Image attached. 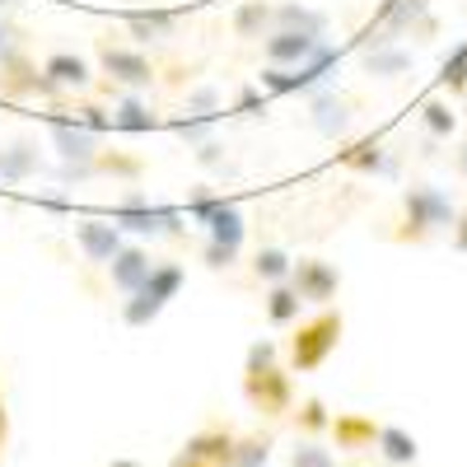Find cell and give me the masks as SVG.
Masks as SVG:
<instances>
[{"label": "cell", "instance_id": "obj_1", "mask_svg": "<svg viewBox=\"0 0 467 467\" xmlns=\"http://www.w3.org/2000/svg\"><path fill=\"white\" fill-rule=\"evenodd\" d=\"M458 220V206L444 197L440 187L431 182H407L402 187V224L398 234H388L393 244H425V239H435V234H449Z\"/></svg>", "mask_w": 467, "mask_h": 467}, {"label": "cell", "instance_id": "obj_2", "mask_svg": "<svg viewBox=\"0 0 467 467\" xmlns=\"http://www.w3.org/2000/svg\"><path fill=\"white\" fill-rule=\"evenodd\" d=\"M182 281H187L182 262H173V257L154 262V266H150V276L140 281V290L127 295V304H122V323H127V327H150V323L169 308V299H178Z\"/></svg>", "mask_w": 467, "mask_h": 467}, {"label": "cell", "instance_id": "obj_3", "mask_svg": "<svg viewBox=\"0 0 467 467\" xmlns=\"http://www.w3.org/2000/svg\"><path fill=\"white\" fill-rule=\"evenodd\" d=\"M341 332H346V318H341V308H318L308 323H299L295 341H290V369L295 374H314L327 365V356L341 346Z\"/></svg>", "mask_w": 467, "mask_h": 467}, {"label": "cell", "instance_id": "obj_4", "mask_svg": "<svg viewBox=\"0 0 467 467\" xmlns=\"http://www.w3.org/2000/svg\"><path fill=\"white\" fill-rule=\"evenodd\" d=\"M435 33H440V19L431 15V0H383V10H379L374 28L360 37V47L398 43V37H420V43H431Z\"/></svg>", "mask_w": 467, "mask_h": 467}, {"label": "cell", "instance_id": "obj_5", "mask_svg": "<svg viewBox=\"0 0 467 467\" xmlns=\"http://www.w3.org/2000/svg\"><path fill=\"white\" fill-rule=\"evenodd\" d=\"M112 224H122V234H140V239H160V234H182V211L173 206H154L145 192H127L122 202L112 206Z\"/></svg>", "mask_w": 467, "mask_h": 467}, {"label": "cell", "instance_id": "obj_6", "mask_svg": "<svg viewBox=\"0 0 467 467\" xmlns=\"http://www.w3.org/2000/svg\"><path fill=\"white\" fill-rule=\"evenodd\" d=\"M337 47H323L318 57H308V61H299V66H266L262 75H257V85H262V94H299V89H318L327 75L337 70Z\"/></svg>", "mask_w": 467, "mask_h": 467}, {"label": "cell", "instance_id": "obj_7", "mask_svg": "<svg viewBox=\"0 0 467 467\" xmlns=\"http://www.w3.org/2000/svg\"><path fill=\"white\" fill-rule=\"evenodd\" d=\"M244 398L262 416H285V411H295V383H290V374L281 365L244 369Z\"/></svg>", "mask_w": 467, "mask_h": 467}, {"label": "cell", "instance_id": "obj_8", "mask_svg": "<svg viewBox=\"0 0 467 467\" xmlns=\"http://www.w3.org/2000/svg\"><path fill=\"white\" fill-rule=\"evenodd\" d=\"M99 66L112 85H127V89H150L154 80H160V70H154V61L136 47H122V43H99Z\"/></svg>", "mask_w": 467, "mask_h": 467}, {"label": "cell", "instance_id": "obj_9", "mask_svg": "<svg viewBox=\"0 0 467 467\" xmlns=\"http://www.w3.org/2000/svg\"><path fill=\"white\" fill-rule=\"evenodd\" d=\"M0 94L5 99H52V94H61V85L43 66H33L24 52H15L10 61H0Z\"/></svg>", "mask_w": 467, "mask_h": 467}, {"label": "cell", "instance_id": "obj_10", "mask_svg": "<svg viewBox=\"0 0 467 467\" xmlns=\"http://www.w3.org/2000/svg\"><path fill=\"white\" fill-rule=\"evenodd\" d=\"M290 285L299 290L304 304L327 308V304L337 299V290H341V271H337L332 262H323V257H299L295 271H290Z\"/></svg>", "mask_w": 467, "mask_h": 467}, {"label": "cell", "instance_id": "obj_11", "mask_svg": "<svg viewBox=\"0 0 467 467\" xmlns=\"http://www.w3.org/2000/svg\"><path fill=\"white\" fill-rule=\"evenodd\" d=\"M308 122L327 140H346L356 127V112H350V99H341L337 89H314L308 94Z\"/></svg>", "mask_w": 467, "mask_h": 467}, {"label": "cell", "instance_id": "obj_12", "mask_svg": "<svg viewBox=\"0 0 467 467\" xmlns=\"http://www.w3.org/2000/svg\"><path fill=\"white\" fill-rule=\"evenodd\" d=\"M323 47H327V37H318V33H295V28H271V33L262 37L266 66H299V61H308V57H318Z\"/></svg>", "mask_w": 467, "mask_h": 467}, {"label": "cell", "instance_id": "obj_13", "mask_svg": "<svg viewBox=\"0 0 467 467\" xmlns=\"http://www.w3.org/2000/svg\"><path fill=\"white\" fill-rule=\"evenodd\" d=\"M47 136H52V150L61 154V164H89L94 154L103 150L99 140V131H89L80 117H75V122H66V117H52V127H47Z\"/></svg>", "mask_w": 467, "mask_h": 467}, {"label": "cell", "instance_id": "obj_14", "mask_svg": "<svg viewBox=\"0 0 467 467\" xmlns=\"http://www.w3.org/2000/svg\"><path fill=\"white\" fill-rule=\"evenodd\" d=\"M122 244H127L122 239V224H112V220H75V248L85 253V262L108 266Z\"/></svg>", "mask_w": 467, "mask_h": 467}, {"label": "cell", "instance_id": "obj_15", "mask_svg": "<svg viewBox=\"0 0 467 467\" xmlns=\"http://www.w3.org/2000/svg\"><path fill=\"white\" fill-rule=\"evenodd\" d=\"M150 266H154L150 248H140V244H122V248H117V257L108 262V281H112V290L131 295V290H140V281L150 276Z\"/></svg>", "mask_w": 467, "mask_h": 467}, {"label": "cell", "instance_id": "obj_16", "mask_svg": "<svg viewBox=\"0 0 467 467\" xmlns=\"http://www.w3.org/2000/svg\"><path fill=\"white\" fill-rule=\"evenodd\" d=\"M341 164H346V169H356V173H374V178H393V173H398L393 150H388L379 136H369V140H360V145L341 150Z\"/></svg>", "mask_w": 467, "mask_h": 467}, {"label": "cell", "instance_id": "obj_17", "mask_svg": "<svg viewBox=\"0 0 467 467\" xmlns=\"http://www.w3.org/2000/svg\"><path fill=\"white\" fill-rule=\"evenodd\" d=\"M37 169V140L33 136H19L10 145H0V182H28Z\"/></svg>", "mask_w": 467, "mask_h": 467}, {"label": "cell", "instance_id": "obj_18", "mask_svg": "<svg viewBox=\"0 0 467 467\" xmlns=\"http://www.w3.org/2000/svg\"><path fill=\"white\" fill-rule=\"evenodd\" d=\"M411 66H416V57L402 43H374V47H365V75H374V80H398V75H407Z\"/></svg>", "mask_w": 467, "mask_h": 467}, {"label": "cell", "instance_id": "obj_19", "mask_svg": "<svg viewBox=\"0 0 467 467\" xmlns=\"http://www.w3.org/2000/svg\"><path fill=\"white\" fill-rule=\"evenodd\" d=\"M332 440H337V449H374V440H379V425L369 420V416H360V411H337L332 416Z\"/></svg>", "mask_w": 467, "mask_h": 467}, {"label": "cell", "instance_id": "obj_20", "mask_svg": "<svg viewBox=\"0 0 467 467\" xmlns=\"http://www.w3.org/2000/svg\"><path fill=\"white\" fill-rule=\"evenodd\" d=\"M43 70L52 75L61 89H75V94H85V89L94 85V70H89V61H85L80 52H52V57L43 61Z\"/></svg>", "mask_w": 467, "mask_h": 467}, {"label": "cell", "instance_id": "obj_21", "mask_svg": "<svg viewBox=\"0 0 467 467\" xmlns=\"http://www.w3.org/2000/svg\"><path fill=\"white\" fill-rule=\"evenodd\" d=\"M271 28H276V5H266V0H244V5L234 10V37H244V43L266 37Z\"/></svg>", "mask_w": 467, "mask_h": 467}, {"label": "cell", "instance_id": "obj_22", "mask_svg": "<svg viewBox=\"0 0 467 467\" xmlns=\"http://www.w3.org/2000/svg\"><path fill=\"white\" fill-rule=\"evenodd\" d=\"M374 449L383 453V462H393V467H411V462L420 458L416 435H407L402 425H379V440H374Z\"/></svg>", "mask_w": 467, "mask_h": 467}, {"label": "cell", "instance_id": "obj_23", "mask_svg": "<svg viewBox=\"0 0 467 467\" xmlns=\"http://www.w3.org/2000/svg\"><path fill=\"white\" fill-rule=\"evenodd\" d=\"M206 234L215 244H229V248H244V239H248V220H244V211L234 206V202H220V211L206 220Z\"/></svg>", "mask_w": 467, "mask_h": 467}, {"label": "cell", "instance_id": "obj_24", "mask_svg": "<svg viewBox=\"0 0 467 467\" xmlns=\"http://www.w3.org/2000/svg\"><path fill=\"white\" fill-rule=\"evenodd\" d=\"M234 440H239V435H229V431H197V435L182 444V453L202 458V462H215V467H229Z\"/></svg>", "mask_w": 467, "mask_h": 467}, {"label": "cell", "instance_id": "obj_25", "mask_svg": "<svg viewBox=\"0 0 467 467\" xmlns=\"http://www.w3.org/2000/svg\"><path fill=\"white\" fill-rule=\"evenodd\" d=\"M112 127L117 131H154V127H160V117L150 112V103L140 94H122L112 103Z\"/></svg>", "mask_w": 467, "mask_h": 467}, {"label": "cell", "instance_id": "obj_26", "mask_svg": "<svg viewBox=\"0 0 467 467\" xmlns=\"http://www.w3.org/2000/svg\"><path fill=\"white\" fill-rule=\"evenodd\" d=\"M266 318L276 323V327H285V323H299V308H304V299H299V290L290 285V281H276V285H266Z\"/></svg>", "mask_w": 467, "mask_h": 467}, {"label": "cell", "instance_id": "obj_27", "mask_svg": "<svg viewBox=\"0 0 467 467\" xmlns=\"http://www.w3.org/2000/svg\"><path fill=\"white\" fill-rule=\"evenodd\" d=\"M290 271H295V257H290L285 248H276V244H266V248H257V253H253V276H257L262 285L290 281Z\"/></svg>", "mask_w": 467, "mask_h": 467}, {"label": "cell", "instance_id": "obj_28", "mask_svg": "<svg viewBox=\"0 0 467 467\" xmlns=\"http://www.w3.org/2000/svg\"><path fill=\"white\" fill-rule=\"evenodd\" d=\"M94 173H99V178L140 182V178H145V160H136V154H122V150H99V154H94Z\"/></svg>", "mask_w": 467, "mask_h": 467}, {"label": "cell", "instance_id": "obj_29", "mask_svg": "<svg viewBox=\"0 0 467 467\" xmlns=\"http://www.w3.org/2000/svg\"><path fill=\"white\" fill-rule=\"evenodd\" d=\"M127 33L136 37V43H169V37L178 33V19L164 15V10H154V15H131V19H127Z\"/></svg>", "mask_w": 467, "mask_h": 467}, {"label": "cell", "instance_id": "obj_30", "mask_svg": "<svg viewBox=\"0 0 467 467\" xmlns=\"http://www.w3.org/2000/svg\"><path fill=\"white\" fill-rule=\"evenodd\" d=\"M276 28H295V33H318V37H327V15L285 0V5H276Z\"/></svg>", "mask_w": 467, "mask_h": 467}, {"label": "cell", "instance_id": "obj_31", "mask_svg": "<svg viewBox=\"0 0 467 467\" xmlns=\"http://www.w3.org/2000/svg\"><path fill=\"white\" fill-rule=\"evenodd\" d=\"M420 122H425V131H431V140H449V136H458V112L444 103V99H431L420 108Z\"/></svg>", "mask_w": 467, "mask_h": 467}, {"label": "cell", "instance_id": "obj_32", "mask_svg": "<svg viewBox=\"0 0 467 467\" xmlns=\"http://www.w3.org/2000/svg\"><path fill=\"white\" fill-rule=\"evenodd\" d=\"M271 435H248V440H234V453H229V467H266L271 462Z\"/></svg>", "mask_w": 467, "mask_h": 467}, {"label": "cell", "instance_id": "obj_33", "mask_svg": "<svg viewBox=\"0 0 467 467\" xmlns=\"http://www.w3.org/2000/svg\"><path fill=\"white\" fill-rule=\"evenodd\" d=\"M295 425H299L304 435H323V431H332V411H327V402H323V398H304L299 411H295Z\"/></svg>", "mask_w": 467, "mask_h": 467}, {"label": "cell", "instance_id": "obj_34", "mask_svg": "<svg viewBox=\"0 0 467 467\" xmlns=\"http://www.w3.org/2000/svg\"><path fill=\"white\" fill-rule=\"evenodd\" d=\"M290 467H337V453L327 444H318L314 435H304L295 449H290Z\"/></svg>", "mask_w": 467, "mask_h": 467}, {"label": "cell", "instance_id": "obj_35", "mask_svg": "<svg viewBox=\"0 0 467 467\" xmlns=\"http://www.w3.org/2000/svg\"><path fill=\"white\" fill-rule=\"evenodd\" d=\"M440 85H444L449 94H467V43L449 52V61H444V70H440Z\"/></svg>", "mask_w": 467, "mask_h": 467}, {"label": "cell", "instance_id": "obj_36", "mask_svg": "<svg viewBox=\"0 0 467 467\" xmlns=\"http://www.w3.org/2000/svg\"><path fill=\"white\" fill-rule=\"evenodd\" d=\"M239 253H244V248H229V244H215V239H206V248H202V262H206L211 271H229V266H239Z\"/></svg>", "mask_w": 467, "mask_h": 467}, {"label": "cell", "instance_id": "obj_37", "mask_svg": "<svg viewBox=\"0 0 467 467\" xmlns=\"http://www.w3.org/2000/svg\"><path fill=\"white\" fill-rule=\"evenodd\" d=\"M220 202H224V197H211V192H192L187 206H182V215H187V220H197V224H206V220L220 211Z\"/></svg>", "mask_w": 467, "mask_h": 467}, {"label": "cell", "instance_id": "obj_38", "mask_svg": "<svg viewBox=\"0 0 467 467\" xmlns=\"http://www.w3.org/2000/svg\"><path fill=\"white\" fill-rule=\"evenodd\" d=\"M211 122H215V117L192 112V117H182V122H178V136H182L187 145H202V140H211Z\"/></svg>", "mask_w": 467, "mask_h": 467}, {"label": "cell", "instance_id": "obj_39", "mask_svg": "<svg viewBox=\"0 0 467 467\" xmlns=\"http://www.w3.org/2000/svg\"><path fill=\"white\" fill-rule=\"evenodd\" d=\"M75 112H80V122L89 127V131H117L112 127V108H103V103H80V108H75Z\"/></svg>", "mask_w": 467, "mask_h": 467}, {"label": "cell", "instance_id": "obj_40", "mask_svg": "<svg viewBox=\"0 0 467 467\" xmlns=\"http://www.w3.org/2000/svg\"><path fill=\"white\" fill-rule=\"evenodd\" d=\"M215 108H220V89H211V85H202V89H192V94H187V112L215 117Z\"/></svg>", "mask_w": 467, "mask_h": 467}, {"label": "cell", "instance_id": "obj_41", "mask_svg": "<svg viewBox=\"0 0 467 467\" xmlns=\"http://www.w3.org/2000/svg\"><path fill=\"white\" fill-rule=\"evenodd\" d=\"M266 365H276V346H271V341H253L244 369H266Z\"/></svg>", "mask_w": 467, "mask_h": 467}, {"label": "cell", "instance_id": "obj_42", "mask_svg": "<svg viewBox=\"0 0 467 467\" xmlns=\"http://www.w3.org/2000/svg\"><path fill=\"white\" fill-rule=\"evenodd\" d=\"M197 164H202V169H224V145H220L215 136L197 145Z\"/></svg>", "mask_w": 467, "mask_h": 467}, {"label": "cell", "instance_id": "obj_43", "mask_svg": "<svg viewBox=\"0 0 467 467\" xmlns=\"http://www.w3.org/2000/svg\"><path fill=\"white\" fill-rule=\"evenodd\" d=\"M57 178H61V187H75V182H89V178H99V173H94V160H89V164H61Z\"/></svg>", "mask_w": 467, "mask_h": 467}, {"label": "cell", "instance_id": "obj_44", "mask_svg": "<svg viewBox=\"0 0 467 467\" xmlns=\"http://www.w3.org/2000/svg\"><path fill=\"white\" fill-rule=\"evenodd\" d=\"M449 244H453V253H467V211H458V220L449 229Z\"/></svg>", "mask_w": 467, "mask_h": 467}, {"label": "cell", "instance_id": "obj_45", "mask_svg": "<svg viewBox=\"0 0 467 467\" xmlns=\"http://www.w3.org/2000/svg\"><path fill=\"white\" fill-rule=\"evenodd\" d=\"M19 52V43H15V33L5 28V19H0V61H10Z\"/></svg>", "mask_w": 467, "mask_h": 467}, {"label": "cell", "instance_id": "obj_46", "mask_svg": "<svg viewBox=\"0 0 467 467\" xmlns=\"http://www.w3.org/2000/svg\"><path fill=\"white\" fill-rule=\"evenodd\" d=\"M10 444V411H5V388H0V453Z\"/></svg>", "mask_w": 467, "mask_h": 467}, {"label": "cell", "instance_id": "obj_47", "mask_svg": "<svg viewBox=\"0 0 467 467\" xmlns=\"http://www.w3.org/2000/svg\"><path fill=\"white\" fill-rule=\"evenodd\" d=\"M453 169L467 178V136H462V140H458V150H453Z\"/></svg>", "mask_w": 467, "mask_h": 467}, {"label": "cell", "instance_id": "obj_48", "mask_svg": "<svg viewBox=\"0 0 467 467\" xmlns=\"http://www.w3.org/2000/svg\"><path fill=\"white\" fill-rule=\"evenodd\" d=\"M169 467H215V462H202V458H192V453H178Z\"/></svg>", "mask_w": 467, "mask_h": 467}, {"label": "cell", "instance_id": "obj_49", "mask_svg": "<svg viewBox=\"0 0 467 467\" xmlns=\"http://www.w3.org/2000/svg\"><path fill=\"white\" fill-rule=\"evenodd\" d=\"M257 99H262L257 89H244V94H239V108H244V112H253V108H257Z\"/></svg>", "mask_w": 467, "mask_h": 467}, {"label": "cell", "instance_id": "obj_50", "mask_svg": "<svg viewBox=\"0 0 467 467\" xmlns=\"http://www.w3.org/2000/svg\"><path fill=\"white\" fill-rule=\"evenodd\" d=\"M108 467H145V462H136V458H112Z\"/></svg>", "mask_w": 467, "mask_h": 467}, {"label": "cell", "instance_id": "obj_51", "mask_svg": "<svg viewBox=\"0 0 467 467\" xmlns=\"http://www.w3.org/2000/svg\"><path fill=\"white\" fill-rule=\"evenodd\" d=\"M0 5H10V0H0Z\"/></svg>", "mask_w": 467, "mask_h": 467}, {"label": "cell", "instance_id": "obj_52", "mask_svg": "<svg viewBox=\"0 0 467 467\" xmlns=\"http://www.w3.org/2000/svg\"><path fill=\"white\" fill-rule=\"evenodd\" d=\"M0 10H5V5H0Z\"/></svg>", "mask_w": 467, "mask_h": 467}, {"label": "cell", "instance_id": "obj_53", "mask_svg": "<svg viewBox=\"0 0 467 467\" xmlns=\"http://www.w3.org/2000/svg\"><path fill=\"white\" fill-rule=\"evenodd\" d=\"M462 99H467V94H462Z\"/></svg>", "mask_w": 467, "mask_h": 467}]
</instances>
